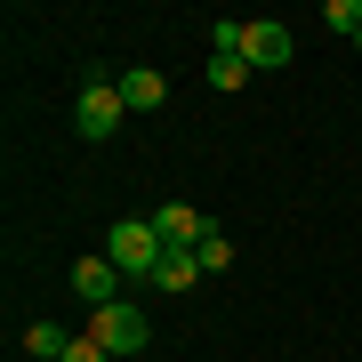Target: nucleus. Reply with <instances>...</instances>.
<instances>
[{
  "mask_svg": "<svg viewBox=\"0 0 362 362\" xmlns=\"http://www.w3.org/2000/svg\"><path fill=\"white\" fill-rule=\"evenodd\" d=\"M153 226H161V242H169V250H202V233H209V218H202L194 202H161V209H153Z\"/></svg>",
  "mask_w": 362,
  "mask_h": 362,
  "instance_id": "5",
  "label": "nucleus"
},
{
  "mask_svg": "<svg viewBox=\"0 0 362 362\" xmlns=\"http://www.w3.org/2000/svg\"><path fill=\"white\" fill-rule=\"evenodd\" d=\"M65 362H113V354H105V346H97V338H89V330H81V338H73V346H65Z\"/></svg>",
  "mask_w": 362,
  "mask_h": 362,
  "instance_id": "13",
  "label": "nucleus"
},
{
  "mask_svg": "<svg viewBox=\"0 0 362 362\" xmlns=\"http://www.w3.org/2000/svg\"><path fill=\"white\" fill-rule=\"evenodd\" d=\"M194 282H209V274H202V258H194V250H169V258L153 266V290H194Z\"/></svg>",
  "mask_w": 362,
  "mask_h": 362,
  "instance_id": "8",
  "label": "nucleus"
},
{
  "mask_svg": "<svg viewBox=\"0 0 362 362\" xmlns=\"http://www.w3.org/2000/svg\"><path fill=\"white\" fill-rule=\"evenodd\" d=\"M322 16H330V33H362V0H330Z\"/></svg>",
  "mask_w": 362,
  "mask_h": 362,
  "instance_id": "12",
  "label": "nucleus"
},
{
  "mask_svg": "<svg viewBox=\"0 0 362 362\" xmlns=\"http://www.w3.org/2000/svg\"><path fill=\"white\" fill-rule=\"evenodd\" d=\"M194 258H202V274H226V266H233V242H226V233H218V226H209V233H202V250H194Z\"/></svg>",
  "mask_w": 362,
  "mask_h": 362,
  "instance_id": "10",
  "label": "nucleus"
},
{
  "mask_svg": "<svg viewBox=\"0 0 362 362\" xmlns=\"http://www.w3.org/2000/svg\"><path fill=\"white\" fill-rule=\"evenodd\" d=\"M121 81H81V105H73V121H81V137H113L121 129Z\"/></svg>",
  "mask_w": 362,
  "mask_h": 362,
  "instance_id": "3",
  "label": "nucleus"
},
{
  "mask_svg": "<svg viewBox=\"0 0 362 362\" xmlns=\"http://www.w3.org/2000/svg\"><path fill=\"white\" fill-rule=\"evenodd\" d=\"M354 49H362V33H354Z\"/></svg>",
  "mask_w": 362,
  "mask_h": 362,
  "instance_id": "14",
  "label": "nucleus"
},
{
  "mask_svg": "<svg viewBox=\"0 0 362 362\" xmlns=\"http://www.w3.org/2000/svg\"><path fill=\"white\" fill-rule=\"evenodd\" d=\"M242 81H250L242 57H209V89H242Z\"/></svg>",
  "mask_w": 362,
  "mask_h": 362,
  "instance_id": "11",
  "label": "nucleus"
},
{
  "mask_svg": "<svg viewBox=\"0 0 362 362\" xmlns=\"http://www.w3.org/2000/svg\"><path fill=\"white\" fill-rule=\"evenodd\" d=\"M73 290L89 298V306H121V298H113V290H121V266L97 250V258H81V266H73Z\"/></svg>",
  "mask_w": 362,
  "mask_h": 362,
  "instance_id": "6",
  "label": "nucleus"
},
{
  "mask_svg": "<svg viewBox=\"0 0 362 362\" xmlns=\"http://www.w3.org/2000/svg\"><path fill=\"white\" fill-rule=\"evenodd\" d=\"M65 346H73V338L57 330V322H33L25 330V354H40V362H65Z\"/></svg>",
  "mask_w": 362,
  "mask_h": 362,
  "instance_id": "9",
  "label": "nucleus"
},
{
  "mask_svg": "<svg viewBox=\"0 0 362 362\" xmlns=\"http://www.w3.org/2000/svg\"><path fill=\"white\" fill-rule=\"evenodd\" d=\"M89 338H97L105 354H145V346H153V330H145V314H137V306H97Z\"/></svg>",
  "mask_w": 362,
  "mask_h": 362,
  "instance_id": "2",
  "label": "nucleus"
},
{
  "mask_svg": "<svg viewBox=\"0 0 362 362\" xmlns=\"http://www.w3.org/2000/svg\"><path fill=\"white\" fill-rule=\"evenodd\" d=\"M121 105H129V113H161V105H169V81H161L153 65L121 73Z\"/></svg>",
  "mask_w": 362,
  "mask_h": 362,
  "instance_id": "7",
  "label": "nucleus"
},
{
  "mask_svg": "<svg viewBox=\"0 0 362 362\" xmlns=\"http://www.w3.org/2000/svg\"><path fill=\"white\" fill-rule=\"evenodd\" d=\"M242 65L250 73H282L290 65V33L282 25H242Z\"/></svg>",
  "mask_w": 362,
  "mask_h": 362,
  "instance_id": "4",
  "label": "nucleus"
},
{
  "mask_svg": "<svg viewBox=\"0 0 362 362\" xmlns=\"http://www.w3.org/2000/svg\"><path fill=\"white\" fill-rule=\"evenodd\" d=\"M105 258H113L121 274H137V282H153V266L169 258V242H161L153 218H113V233H105Z\"/></svg>",
  "mask_w": 362,
  "mask_h": 362,
  "instance_id": "1",
  "label": "nucleus"
}]
</instances>
